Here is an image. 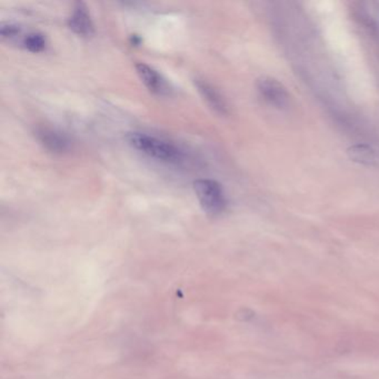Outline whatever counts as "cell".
<instances>
[{"label":"cell","instance_id":"obj_8","mask_svg":"<svg viewBox=\"0 0 379 379\" xmlns=\"http://www.w3.org/2000/svg\"><path fill=\"white\" fill-rule=\"evenodd\" d=\"M352 161L358 164L371 165L376 161V154L373 148L367 145H355L348 149Z\"/></svg>","mask_w":379,"mask_h":379},{"label":"cell","instance_id":"obj_11","mask_svg":"<svg viewBox=\"0 0 379 379\" xmlns=\"http://www.w3.org/2000/svg\"><path fill=\"white\" fill-rule=\"evenodd\" d=\"M140 43H142V38H140V36H131V44H134L135 46H137V45H140Z\"/></svg>","mask_w":379,"mask_h":379},{"label":"cell","instance_id":"obj_7","mask_svg":"<svg viewBox=\"0 0 379 379\" xmlns=\"http://www.w3.org/2000/svg\"><path fill=\"white\" fill-rule=\"evenodd\" d=\"M195 86L211 110L218 112L221 115H226L228 112L226 101L223 98V96L221 95L218 90L210 85L209 82L205 80H200V78L195 80Z\"/></svg>","mask_w":379,"mask_h":379},{"label":"cell","instance_id":"obj_4","mask_svg":"<svg viewBox=\"0 0 379 379\" xmlns=\"http://www.w3.org/2000/svg\"><path fill=\"white\" fill-rule=\"evenodd\" d=\"M137 75L150 93L165 96L170 93V88L164 77L147 64L138 63L135 66Z\"/></svg>","mask_w":379,"mask_h":379},{"label":"cell","instance_id":"obj_3","mask_svg":"<svg viewBox=\"0 0 379 379\" xmlns=\"http://www.w3.org/2000/svg\"><path fill=\"white\" fill-rule=\"evenodd\" d=\"M257 89L262 98L276 108L283 110L290 104V95L286 88L274 78L262 77L257 82Z\"/></svg>","mask_w":379,"mask_h":379},{"label":"cell","instance_id":"obj_9","mask_svg":"<svg viewBox=\"0 0 379 379\" xmlns=\"http://www.w3.org/2000/svg\"><path fill=\"white\" fill-rule=\"evenodd\" d=\"M22 45L28 52L38 54V52H44L47 41L43 34L29 33L22 39Z\"/></svg>","mask_w":379,"mask_h":379},{"label":"cell","instance_id":"obj_10","mask_svg":"<svg viewBox=\"0 0 379 379\" xmlns=\"http://www.w3.org/2000/svg\"><path fill=\"white\" fill-rule=\"evenodd\" d=\"M20 34H22V29H20V26L10 24V22H6L0 27L1 38L7 39V40L16 39L17 37H20Z\"/></svg>","mask_w":379,"mask_h":379},{"label":"cell","instance_id":"obj_6","mask_svg":"<svg viewBox=\"0 0 379 379\" xmlns=\"http://www.w3.org/2000/svg\"><path fill=\"white\" fill-rule=\"evenodd\" d=\"M36 136L41 145L52 153L64 154L70 150V140L61 131L48 128V127H40L37 129Z\"/></svg>","mask_w":379,"mask_h":379},{"label":"cell","instance_id":"obj_2","mask_svg":"<svg viewBox=\"0 0 379 379\" xmlns=\"http://www.w3.org/2000/svg\"><path fill=\"white\" fill-rule=\"evenodd\" d=\"M197 200L205 213L218 216L227 208V198L221 184L213 179H198L194 183Z\"/></svg>","mask_w":379,"mask_h":379},{"label":"cell","instance_id":"obj_1","mask_svg":"<svg viewBox=\"0 0 379 379\" xmlns=\"http://www.w3.org/2000/svg\"><path fill=\"white\" fill-rule=\"evenodd\" d=\"M126 140L134 149L144 154L149 158L163 161L167 164H178L183 161L184 154L179 148L158 137L150 136L145 133H128Z\"/></svg>","mask_w":379,"mask_h":379},{"label":"cell","instance_id":"obj_5","mask_svg":"<svg viewBox=\"0 0 379 379\" xmlns=\"http://www.w3.org/2000/svg\"><path fill=\"white\" fill-rule=\"evenodd\" d=\"M68 27L80 37H89L95 33V25L87 6L84 3L75 5L68 18Z\"/></svg>","mask_w":379,"mask_h":379}]
</instances>
